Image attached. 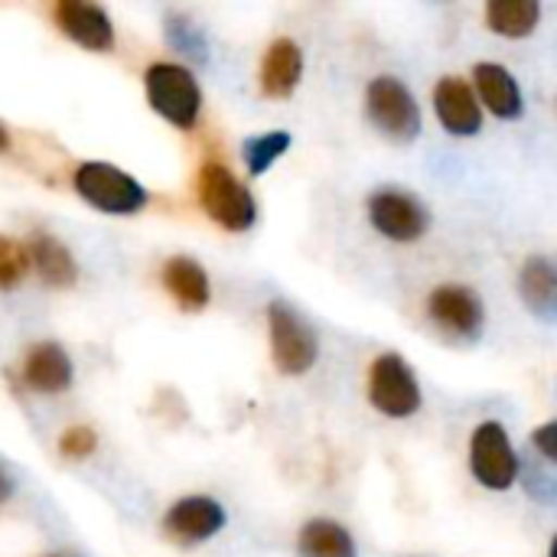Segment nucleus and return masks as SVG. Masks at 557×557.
<instances>
[{
  "instance_id": "nucleus-15",
  "label": "nucleus",
  "mask_w": 557,
  "mask_h": 557,
  "mask_svg": "<svg viewBox=\"0 0 557 557\" xmlns=\"http://www.w3.org/2000/svg\"><path fill=\"white\" fill-rule=\"evenodd\" d=\"M519 297L525 310L542 320V323H557V264L535 255L522 264L519 271Z\"/></svg>"
},
{
  "instance_id": "nucleus-3",
  "label": "nucleus",
  "mask_w": 557,
  "mask_h": 557,
  "mask_svg": "<svg viewBox=\"0 0 557 557\" xmlns=\"http://www.w3.org/2000/svg\"><path fill=\"white\" fill-rule=\"evenodd\" d=\"M147 104L173 127L193 131L202 114V88L196 75L180 62H153L144 72Z\"/></svg>"
},
{
  "instance_id": "nucleus-6",
  "label": "nucleus",
  "mask_w": 557,
  "mask_h": 557,
  "mask_svg": "<svg viewBox=\"0 0 557 557\" xmlns=\"http://www.w3.org/2000/svg\"><path fill=\"white\" fill-rule=\"evenodd\" d=\"M268 336H271V359L281 375H307L320 359L317 330L287 304L274 300L268 307Z\"/></svg>"
},
{
  "instance_id": "nucleus-11",
  "label": "nucleus",
  "mask_w": 557,
  "mask_h": 557,
  "mask_svg": "<svg viewBox=\"0 0 557 557\" xmlns=\"http://www.w3.org/2000/svg\"><path fill=\"white\" fill-rule=\"evenodd\" d=\"M228 516L222 509V503H215L212 496H186L180 503L170 506V512L163 516V532L176 542V545H202L209 539H215L225 529Z\"/></svg>"
},
{
  "instance_id": "nucleus-9",
  "label": "nucleus",
  "mask_w": 557,
  "mask_h": 557,
  "mask_svg": "<svg viewBox=\"0 0 557 557\" xmlns=\"http://www.w3.org/2000/svg\"><path fill=\"white\" fill-rule=\"evenodd\" d=\"M428 320L457 343H476L486 326L483 297L467 284H441L428 294Z\"/></svg>"
},
{
  "instance_id": "nucleus-27",
  "label": "nucleus",
  "mask_w": 557,
  "mask_h": 557,
  "mask_svg": "<svg viewBox=\"0 0 557 557\" xmlns=\"http://www.w3.org/2000/svg\"><path fill=\"white\" fill-rule=\"evenodd\" d=\"M3 150H10V131L0 124V153H3Z\"/></svg>"
},
{
  "instance_id": "nucleus-2",
  "label": "nucleus",
  "mask_w": 557,
  "mask_h": 557,
  "mask_svg": "<svg viewBox=\"0 0 557 557\" xmlns=\"http://www.w3.org/2000/svg\"><path fill=\"white\" fill-rule=\"evenodd\" d=\"M366 117L392 144H414L424 127L414 91L395 75H375L366 85Z\"/></svg>"
},
{
  "instance_id": "nucleus-26",
  "label": "nucleus",
  "mask_w": 557,
  "mask_h": 557,
  "mask_svg": "<svg viewBox=\"0 0 557 557\" xmlns=\"http://www.w3.org/2000/svg\"><path fill=\"white\" fill-rule=\"evenodd\" d=\"M10 496H13V480L7 470H0V503H7Z\"/></svg>"
},
{
  "instance_id": "nucleus-25",
  "label": "nucleus",
  "mask_w": 557,
  "mask_h": 557,
  "mask_svg": "<svg viewBox=\"0 0 557 557\" xmlns=\"http://www.w3.org/2000/svg\"><path fill=\"white\" fill-rule=\"evenodd\" d=\"M532 447H535V454L542 460H548V463L557 467V421H548V424L532 431Z\"/></svg>"
},
{
  "instance_id": "nucleus-22",
  "label": "nucleus",
  "mask_w": 557,
  "mask_h": 557,
  "mask_svg": "<svg viewBox=\"0 0 557 557\" xmlns=\"http://www.w3.org/2000/svg\"><path fill=\"white\" fill-rule=\"evenodd\" d=\"M29 271V251L0 235V290L16 287Z\"/></svg>"
},
{
  "instance_id": "nucleus-12",
  "label": "nucleus",
  "mask_w": 557,
  "mask_h": 557,
  "mask_svg": "<svg viewBox=\"0 0 557 557\" xmlns=\"http://www.w3.org/2000/svg\"><path fill=\"white\" fill-rule=\"evenodd\" d=\"M52 20L82 49L108 52L114 46V23H111V16L98 3H88V0H59L52 7Z\"/></svg>"
},
{
  "instance_id": "nucleus-29",
  "label": "nucleus",
  "mask_w": 557,
  "mask_h": 557,
  "mask_svg": "<svg viewBox=\"0 0 557 557\" xmlns=\"http://www.w3.org/2000/svg\"><path fill=\"white\" fill-rule=\"evenodd\" d=\"M46 557H75L72 552H52V555H46Z\"/></svg>"
},
{
  "instance_id": "nucleus-17",
  "label": "nucleus",
  "mask_w": 557,
  "mask_h": 557,
  "mask_svg": "<svg viewBox=\"0 0 557 557\" xmlns=\"http://www.w3.org/2000/svg\"><path fill=\"white\" fill-rule=\"evenodd\" d=\"M23 379L42 395H59L72 385V359L59 343H36L23 359Z\"/></svg>"
},
{
  "instance_id": "nucleus-24",
  "label": "nucleus",
  "mask_w": 557,
  "mask_h": 557,
  "mask_svg": "<svg viewBox=\"0 0 557 557\" xmlns=\"http://www.w3.org/2000/svg\"><path fill=\"white\" fill-rule=\"evenodd\" d=\"M95 444H98V437H95V431H91V428H85V424L69 428V431L59 437V450H62V457H69V460H82V457H88V454L95 450Z\"/></svg>"
},
{
  "instance_id": "nucleus-1",
  "label": "nucleus",
  "mask_w": 557,
  "mask_h": 557,
  "mask_svg": "<svg viewBox=\"0 0 557 557\" xmlns=\"http://www.w3.org/2000/svg\"><path fill=\"white\" fill-rule=\"evenodd\" d=\"M196 196L202 212L225 232H248L258 222V202L251 189L225 166V163H202L196 176Z\"/></svg>"
},
{
  "instance_id": "nucleus-8",
  "label": "nucleus",
  "mask_w": 557,
  "mask_h": 557,
  "mask_svg": "<svg viewBox=\"0 0 557 557\" xmlns=\"http://www.w3.org/2000/svg\"><path fill=\"white\" fill-rule=\"evenodd\" d=\"M366 215H369V225L385 238V242H395V245H414L428 235L431 228V212L428 206L408 193V189H398V186H382L375 189L369 199H366Z\"/></svg>"
},
{
  "instance_id": "nucleus-16",
  "label": "nucleus",
  "mask_w": 557,
  "mask_h": 557,
  "mask_svg": "<svg viewBox=\"0 0 557 557\" xmlns=\"http://www.w3.org/2000/svg\"><path fill=\"white\" fill-rule=\"evenodd\" d=\"M163 287L166 294L186 310V313H199L209 307L212 300V287H209V274L196 258L176 255L163 264Z\"/></svg>"
},
{
  "instance_id": "nucleus-7",
  "label": "nucleus",
  "mask_w": 557,
  "mask_h": 557,
  "mask_svg": "<svg viewBox=\"0 0 557 557\" xmlns=\"http://www.w3.org/2000/svg\"><path fill=\"white\" fill-rule=\"evenodd\" d=\"M470 473L490 493H509L522 476V460L499 421H483L470 434Z\"/></svg>"
},
{
  "instance_id": "nucleus-4",
  "label": "nucleus",
  "mask_w": 557,
  "mask_h": 557,
  "mask_svg": "<svg viewBox=\"0 0 557 557\" xmlns=\"http://www.w3.org/2000/svg\"><path fill=\"white\" fill-rule=\"evenodd\" d=\"M366 395L369 405L392 421L414 418L424 405L421 382L401 352H382L379 359H372L366 375Z\"/></svg>"
},
{
  "instance_id": "nucleus-14",
  "label": "nucleus",
  "mask_w": 557,
  "mask_h": 557,
  "mask_svg": "<svg viewBox=\"0 0 557 557\" xmlns=\"http://www.w3.org/2000/svg\"><path fill=\"white\" fill-rule=\"evenodd\" d=\"M300 78H304V49L287 36L274 39L261 55V72H258L261 91L268 98H290Z\"/></svg>"
},
{
  "instance_id": "nucleus-20",
  "label": "nucleus",
  "mask_w": 557,
  "mask_h": 557,
  "mask_svg": "<svg viewBox=\"0 0 557 557\" xmlns=\"http://www.w3.org/2000/svg\"><path fill=\"white\" fill-rule=\"evenodd\" d=\"M26 251H29V264L39 271V277L49 287H69V284H75V277H78L75 258H72V251L59 238L39 232V235H33V242L26 245Z\"/></svg>"
},
{
  "instance_id": "nucleus-28",
  "label": "nucleus",
  "mask_w": 557,
  "mask_h": 557,
  "mask_svg": "<svg viewBox=\"0 0 557 557\" xmlns=\"http://www.w3.org/2000/svg\"><path fill=\"white\" fill-rule=\"evenodd\" d=\"M548 557H557V535L552 539V545H548Z\"/></svg>"
},
{
  "instance_id": "nucleus-19",
  "label": "nucleus",
  "mask_w": 557,
  "mask_h": 557,
  "mask_svg": "<svg viewBox=\"0 0 557 557\" xmlns=\"http://www.w3.org/2000/svg\"><path fill=\"white\" fill-rule=\"evenodd\" d=\"M483 20L496 36L525 39L542 23V3L539 0H490L483 10Z\"/></svg>"
},
{
  "instance_id": "nucleus-13",
  "label": "nucleus",
  "mask_w": 557,
  "mask_h": 557,
  "mask_svg": "<svg viewBox=\"0 0 557 557\" xmlns=\"http://www.w3.org/2000/svg\"><path fill=\"white\" fill-rule=\"evenodd\" d=\"M473 91H476L480 104L499 121H519L525 114L522 85L499 62H476L473 65Z\"/></svg>"
},
{
  "instance_id": "nucleus-18",
  "label": "nucleus",
  "mask_w": 557,
  "mask_h": 557,
  "mask_svg": "<svg viewBox=\"0 0 557 557\" xmlns=\"http://www.w3.org/2000/svg\"><path fill=\"white\" fill-rule=\"evenodd\" d=\"M300 557H359L356 539L336 519H310L297 535Z\"/></svg>"
},
{
  "instance_id": "nucleus-5",
  "label": "nucleus",
  "mask_w": 557,
  "mask_h": 557,
  "mask_svg": "<svg viewBox=\"0 0 557 557\" xmlns=\"http://www.w3.org/2000/svg\"><path fill=\"white\" fill-rule=\"evenodd\" d=\"M75 193L91 209L108 215H134L150 202V193L137 176L98 160H88L75 170Z\"/></svg>"
},
{
  "instance_id": "nucleus-21",
  "label": "nucleus",
  "mask_w": 557,
  "mask_h": 557,
  "mask_svg": "<svg viewBox=\"0 0 557 557\" xmlns=\"http://www.w3.org/2000/svg\"><path fill=\"white\" fill-rule=\"evenodd\" d=\"M294 137L287 131H268V134H255L245 140L242 147V157H245V166L251 176H264L287 150H290Z\"/></svg>"
},
{
  "instance_id": "nucleus-23",
  "label": "nucleus",
  "mask_w": 557,
  "mask_h": 557,
  "mask_svg": "<svg viewBox=\"0 0 557 557\" xmlns=\"http://www.w3.org/2000/svg\"><path fill=\"white\" fill-rule=\"evenodd\" d=\"M166 36H170V42L173 46H180L186 55H193V59H206V39H202V33L186 20V16H166Z\"/></svg>"
},
{
  "instance_id": "nucleus-10",
  "label": "nucleus",
  "mask_w": 557,
  "mask_h": 557,
  "mask_svg": "<svg viewBox=\"0 0 557 557\" xmlns=\"http://www.w3.org/2000/svg\"><path fill=\"white\" fill-rule=\"evenodd\" d=\"M434 114L454 137H476L483 131V104L473 91V82L460 75H444L434 85Z\"/></svg>"
}]
</instances>
